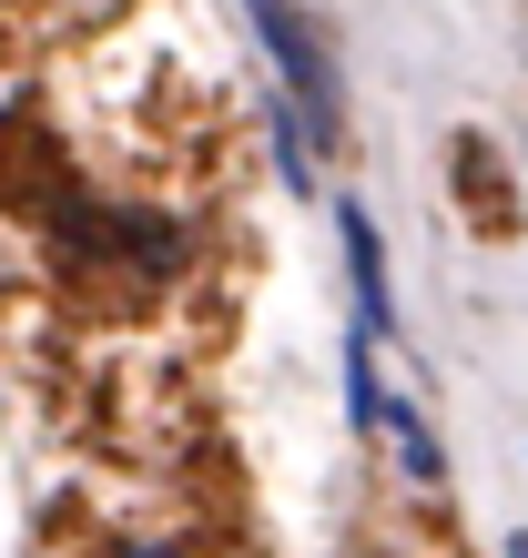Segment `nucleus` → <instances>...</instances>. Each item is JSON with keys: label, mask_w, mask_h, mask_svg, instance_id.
<instances>
[{"label": "nucleus", "mask_w": 528, "mask_h": 558, "mask_svg": "<svg viewBox=\"0 0 528 558\" xmlns=\"http://www.w3.org/2000/svg\"><path fill=\"white\" fill-rule=\"evenodd\" d=\"M244 11H254V41L275 51V72H285V102L305 112L315 153H336V133H346V82H336V51H325V31L295 11V0H244Z\"/></svg>", "instance_id": "f257e3e1"}, {"label": "nucleus", "mask_w": 528, "mask_h": 558, "mask_svg": "<svg viewBox=\"0 0 528 558\" xmlns=\"http://www.w3.org/2000/svg\"><path fill=\"white\" fill-rule=\"evenodd\" d=\"M447 173H457V204H468V223L508 244V234H518V193H508V173H499V143H488V133H457Z\"/></svg>", "instance_id": "f03ea898"}, {"label": "nucleus", "mask_w": 528, "mask_h": 558, "mask_svg": "<svg viewBox=\"0 0 528 558\" xmlns=\"http://www.w3.org/2000/svg\"><path fill=\"white\" fill-rule=\"evenodd\" d=\"M336 234H346V275H356V325H367V336H396V294H386V244H376L367 204H346V214H336Z\"/></svg>", "instance_id": "7ed1b4c3"}, {"label": "nucleus", "mask_w": 528, "mask_h": 558, "mask_svg": "<svg viewBox=\"0 0 528 558\" xmlns=\"http://www.w3.org/2000/svg\"><path fill=\"white\" fill-rule=\"evenodd\" d=\"M376 437L396 447V468H407L417 487H447V447L427 437V416H417L407 397H386V407H376Z\"/></svg>", "instance_id": "20e7f679"}, {"label": "nucleus", "mask_w": 528, "mask_h": 558, "mask_svg": "<svg viewBox=\"0 0 528 558\" xmlns=\"http://www.w3.org/2000/svg\"><path fill=\"white\" fill-rule=\"evenodd\" d=\"M103 558H183V548H103Z\"/></svg>", "instance_id": "39448f33"}, {"label": "nucleus", "mask_w": 528, "mask_h": 558, "mask_svg": "<svg viewBox=\"0 0 528 558\" xmlns=\"http://www.w3.org/2000/svg\"><path fill=\"white\" fill-rule=\"evenodd\" d=\"M508 558H528V538H508Z\"/></svg>", "instance_id": "423d86ee"}]
</instances>
